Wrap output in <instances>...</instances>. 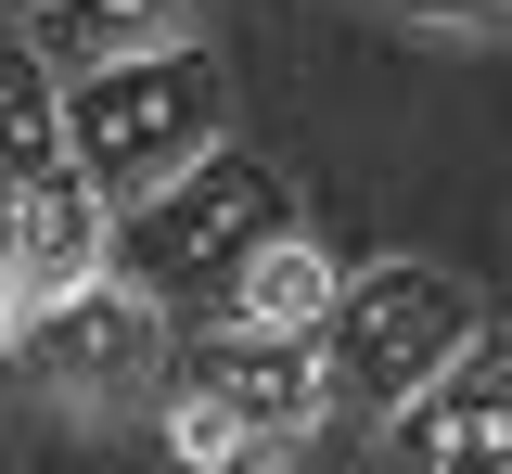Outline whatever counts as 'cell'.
Instances as JSON below:
<instances>
[{"label": "cell", "instance_id": "6da1fadb", "mask_svg": "<svg viewBox=\"0 0 512 474\" xmlns=\"http://www.w3.org/2000/svg\"><path fill=\"white\" fill-rule=\"evenodd\" d=\"M218 116H231V65L205 39H154V52H116V65L64 77V167L103 205H141L192 154H218Z\"/></svg>", "mask_w": 512, "mask_h": 474}, {"label": "cell", "instance_id": "4fadbf2b", "mask_svg": "<svg viewBox=\"0 0 512 474\" xmlns=\"http://www.w3.org/2000/svg\"><path fill=\"white\" fill-rule=\"evenodd\" d=\"M397 13H423V26H487V13H512V0H397Z\"/></svg>", "mask_w": 512, "mask_h": 474}, {"label": "cell", "instance_id": "277c9868", "mask_svg": "<svg viewBox=\"0 0 512 474\" xmlns=\"http://www.w3.org/2000/svg\"><path fill=\"white\" fill-rule=\"evenodd\" d=\"M167 346H180V321L154 308V295H128V282H77V295H52L39 321H26V372L52 385L64 410H128L167 385Z\"/></svg>", "mask_w": 512, "mask_h": 474}, {"label": "cell", "instance_id": "52a82bcc", "mask_svg": "<svg viewBox=\"0 0 512 474\" xmlns=\"http://www.w3.org/2000/svg\"><path fill=\"white\" fill-rule=\"evenodd\" d=\"M103 244H116V205L90 193L77 167L26 180V193H0V257H13V282H26V308H52V295H77V282H103Z\"/></svg>", "mask_w": 512, "mask_h": 474}, {"label": "cell", "instance_id": "3957f363", "mask_svg": "<svg viewBox=\"0 0 512 474\" xmlns=\"http://www.w3.org/2000/svg\"><path fill=\"white\" fill-rule=\"evenodd\" d=\"M461 334H474V295L436 257H384V270H359L320 308V334H308L320 346V398L333 410H397Z\"/></svg>", "mask_w": 512, "mask_h": 474}, {"label": "cell", "instance_id": "5b68a950", "mask_svg": "<svg viewBox=\"0 0 512 474\" xmlns=\"http://www.w3.org/2000/svg\"><path fill=\"white\" fill-rule=\"evenodd\" d=\"M397 474H512V334H461L384 410Z\"/></svg>", "mask_w": 512, "mask_h": 474}, {"label": "cell", "instance_id": "8992f818", "mask_svg": "<svg viewBox=\"0 0 512 474\" xmlns=\"http://www.w3.org/2000/svg\"><path fill=\"white\" fill-rule=\"evenodd\" d=\"M167 385L218 398L244 436H308L320 410H333V398H320V346H308V334H244V321L167 346Z\"/></svg>", "mask_w": 512, "mask_h": 474}, {"label": "cell", "instance_id": "9c48e42d", "mask_svg": "<svg viewBox=\"0 0 512 474\" xmlns=\"http://www.w3.org/2000/svg\"><path fill=\"white\" fill-rule=\"evenodd\" d=\"M333 295H346V270L320 257L308 231H269V244L244 257V282H231V321H244V334H320Z\"/></svg>", "mask_w": 512, "mask_h": 474}, {"label": "cell", "instance_id": "30bf717a", "mask_svg": "<svg viewBox=\"0 0 512 474\" xmlns=\"http://www.w3.org/2000/svg\"><path fill=\"white\" fill-rule=\"evenodd\" d=\"M64 167V77L39 52H0V193Z\"/></svg>", "mask_w": 512, "mask_h": 474}, {"label": "cell", "instance_id": "7a4b0ae2", "mask_svg": "<svg viewBox=\"0 0 512 474\" xmlns=\"http://www.w3.org/2000/svg\"><path fill=\"white\" fill-rule=\"evenodd\" d=\"M269 231H295V218H282V180H269L256 154H192L167 193L116 205L103 282L154 295L167 321H180V308H231V282H244V257L269 244Z\"/></svg>", "mask_w": 512, "mask_h": 474}, {"label": "cell", "instance_id": "8fae6325", "mask_svg": "<svg viewBox=\"0 0 512 474\" xmlns=\"http://www.w3.org/2000/svg\"><path fill=\"white\" fill-rule=\"evenodd\" d=\"M167 449H180L192 474H231V462H256L269 436H244V423H231L218 398H192V385H167Z\"/></svg>", "mask_w": 512, "mask_h": 474}, {"label": "cell", "instance_id": "ba28073f", "mask_svg": "<svg viewBox=\"0 0 512 474\" xmlns=\"http://www.w3.org/2000/svg\"><path fill=\"white\" fill-rule=\"evenodd\" d=\"M39 39V65L52 77H90V65H116V52H154V39H192V0H39L26 13Z\"/></svg>", "mask_w": 512, "mask_h": 474}, {"label": "cell", "instance_id": "5bb4252c", "mask_svg": "<svg viewBox=\"0 0 512 474\" xmlns=\"http://www.w3.org/2000/svg\"><path fill=\"white\" fill-rule=\"evenodd\" d=\"M0 13H39V0H0Z\"/></svg>", "mask_w": 512, "mask_h": 474}, {"label": "cell", "instance_id": "7c38bea8", "mask_svg": "<svg viewBox=\"0 0 512 474\" xmlns=\"http://www.w3.org/2000/svg\"><path fill=\"white\" fill-rule=\"evenodd\" d=\"M26 321H39V308H26V282H13V257H0V359L26 346Z\"/></svg>", "mask_w": 512, "mask_h": 474}]
</instances>
